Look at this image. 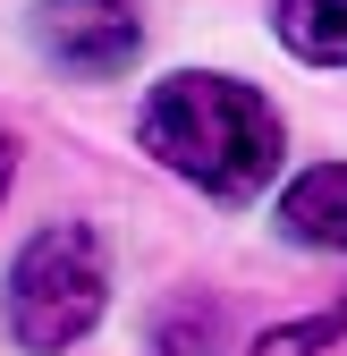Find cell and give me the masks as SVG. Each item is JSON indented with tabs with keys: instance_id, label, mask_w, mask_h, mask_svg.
Segmentation results:
<instances>
[{
	"instance_id": "obj_1",
	"label": "cell",
	"mask_w": 347,
	"mask_h": 356,
	"mask_svg": "<svg viewBox=\"0 0 347 356\" xmlns=\"http://www.w3.org/2000/svg\"><path fill=\"white\" fill-rule=\"evenodd\" d=\"M136 136H144V153L161 170H178L212 204H246L254 187H271V170L288 153V127H280L271 94L246 85V76H212V68L161 76L144 94Z\"/></svg>"
},
{
	"instance_id": "obj_2",
	"label": "cell",
	"mask_w": 347,
	"mask_h": 356,
	"mask_svg": "<svg viewBox=\"0 0 347 356\" xmlns=\"http://www.w3.org/2000/svg\"><path fill=\"white\" fill-rule=\"evenodd\" d=\"M110 305V263L85 220H42L9 263V339L26 356H60L102 323Z\"/></svg>"
},
{
	"instance_id": "obj_3",
	"label": "cell",
	"mask_w": 347,
	"mask_h": 356,
	"mask_svg": "<svg viewBox=\"0 0 347 356\" xmlns=\"http://www.w3.org/2000/svg\"><path fill=\"white\" fill-rule=\"evenodd\" d=\"M34 34L68 76H127L144 51V17L136 0H42Z\"/></svg>"
},
{
	"instance_id": "obj_4",
	"label": "cell",
	"mask_w": 347,
	"mask_h": 356,
	"mask_svg": "<svg viewBox=\"0 0 347 356\" xmlns=\"http://www.w3.org/2000/svg\"><path fill=\"white\" fill-rule=\"evenodd\" d=\"M280 238L347 254V161H314L305 178H288L280 195Z\"/></svg>"
},
{
	"instance_id": "obj_5",
	"label": "cell",
	"mask_w": 347,
	"mask_h": 356,
	"mask_svg": "<svg viewBox=\"0 0 347 356\" xmlns=\"http://www.w3.org/2000/svg\"><path fill=\"white\" fill-rule=\"evenodd\" d=\"M271 26L296 60L347 68V0H271Z\"/></svg>"
},
{
	"instance_id": "obj_6",
	"label": "cell",
	"mask_w": 347,
	"mask_h": 356,
	"mask_svg": "<svg viewBox=\"0 0 347 356\" xmlns=\"http://www.w3.org/2000/svg\"><path fill=\"white\" fill-rule=\"evenodd\" d=\"M153 339H161V356H212V348H221V305H203V297L161 305Z\"/></svg>"
},
{
	"instance_id": "obj_7",
	"label": "cell",
	"mask_w": 347,
	"mask_h": 356,
	"mask_svg": "<svg viewBox=\"0 0 347 356\" xmlns=\"http://www.w3.org/2000/svg\"><path fill=\"white\" fill-rule=\"evenodd\" d=\"M339 339H347V297H339V305H322V314H305V323L263 331L246 356H322V348H339Z\"/></svg>"
},
{
	"instance_id": "obj_8",
	"label": "cell",
	"mask_w": 347,
	"mask_h": 356,
	"mask_svg": "<svg viewBox=\"0 0 347 356\" xmlns=\"http://www.w3.org/2000/svg\"><path fill=\"white\" fill-rule=\"evenodd\" d=\"M9 178H17V153H9V136H0V195H9Z\"/></svg>"
}]
</instances>
